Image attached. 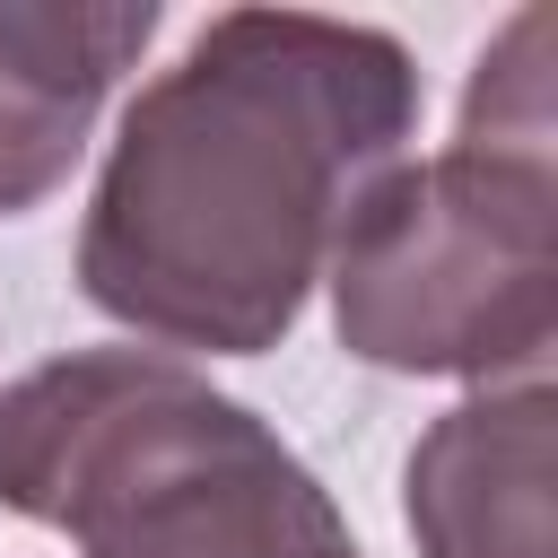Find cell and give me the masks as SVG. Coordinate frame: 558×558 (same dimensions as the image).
Returning a JSON list of instances; mask_svg holds the SVG:
<instances>
[{"label":"cell","mask_w":558,"mask_h":558,"mask_svg":"<svg viewBox=\"0 0 558 558\" xmlns=\"http://www.w3.org/2000/svg\"><path fill=\"white\" fill-rule=\"evenodd\" d=\"M392 26L218 9L122 105L78 218V296L166 357H262L296 331L357 201L418 140Z\"/></svg>","instance_id":"6da1fadb"},{"label":"cell","mask_w":558,"mask_h":558,"mask_svg":"<svg viewBox=\"0 0 558 558\" xmlns=\"http://www.w3.org/2000/svg\"><path fill=\"white\" fill-rule=\"evenodd\" d=\"M0 506L78 558H366L296 445L166 349H70L0 392Z\"/></svg>","instance_id":"7a4b0ae2"},{"label":"cell","mask_w":558,"mask_h":558,"mask_svg":"<svg viewBox=\"0 0 558 558\" xmlns=\"http://www.w3.org/2000/svg\"><path fill=\"white\" fill-rule=\"evenodd\" d=\"M331 331L375 375L523 384L558 340V148L445 140L401 157L349 218Z\"/></svg>","instance_id":"3957f363"},{"label":"cell","mask_w":558,"mask_h":558,"mask_svg":"<svg viewBox=\"0 0 558 558\" xmlns=\"http://www.w3.org/2000/svg\"><path fill=\"white\" fill-rule=\"evenodd\" d=\"M558 480V392L549 375L480 384L401 462V523L418 558H558L549 532Z\"/></svg>","instance_id":"277c9868"},{"label":"cell","mask_w":558,"mask_h":558,"mask_svg":"<svg viewBox=\"0 0 558 558\" xmlns=\"http://www.w3.org/2000/svg\"><path fill=\"white\" fill-rule=\"evenodd\" d=\"M148 35L157 0H0V218H26L70 183Z\"/></svg>","instance_id":"5b68a950"}]
</instances>
